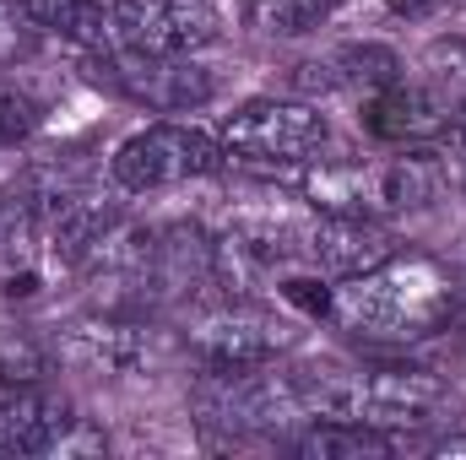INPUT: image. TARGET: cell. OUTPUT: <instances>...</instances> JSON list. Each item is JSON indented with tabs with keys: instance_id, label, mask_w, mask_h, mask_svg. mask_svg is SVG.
Listing matches in <instances>:
<instances>
[{
	"instance_id": "obj_1",
	"label": "cell",
	"mask_w": 466,
	"mask_h": 460,
	"mask_svg": "<svg viewBox=\"0 0 466 460\" xmlns=\"http://www.w3.org/2000/svg\"><path fill=\"white\" fill-rule=\"evenodd\" d=\"M461 315V276L429 255H385L380 265L331 282L326 320L348 336L380 346H407L440 336Z\"/></svg>"
},
{
	"instance_id": "obj_2",
	"label": "cell",
	"mask_w": 466,
	"mask_h": 460,
	"mask_svg": "<svg viewBox=\"0 0 466 460\" xmlns=\"http://www.w3.org/2000/svg\"><path fill=\"white\" fill-rule=\"evenodd\" d=\"M299 385L309 401V423L331 417V423H363V428H385V434H407V428H429L445 423L456 412L451 385L434 368L418 363H299Z\"/></svg>"
},
{
	"instance_id": "obj_3",
	"label": "cell",
	"mask_w": 466,
	"mask_h": 460,
	"mask_svg": "<svg viewBox=\"0 0 466 460\" xmlns=\"http://www.w3.org/2000/svg\"><path fill=\"white\" fill-rule=\"evenodd\" d=\"M451 168L429 152V146H396L390 157H363V163H309L304 168V201L337 217H363V223H385V217H407L423 212L445 195Z\"/></svg>"
},
{
	"instance_id": "obj_4",
	"label": "cell",
	"mask_w": 466,
	"mask_h": 460,
	"mask_svg": "<svg viewBox=\"0 0 466 460\" xmlns=\"http://www.w3.org/2000/svg\"><path fill=\"white\" fill-rule=\"evenodd\" d=\"M190 406L212 439H255V434H282L288 423H309L299 363L282 357L207 368L190 390Z\"/></svg>"
},
{
	"instance_id": "obj_5",
	"label": "cell",
	"mask_w": 466,
	"mask_h": 460,
	"mask_svg": "<svg viewBox=\"0 0 466 460\" xmlns=\"http://www.w3.org/2000/svg\"><path fill=\"white\" fill-rule=\"evenodd\" d=\"M223 163H228V152H223L218 130L163 119V125H147V130L119 141L115 157H109V174H115L119 190L147 195V190H174V185H190V179H212V174H223Z\"/></svg>"
},
{
	"instance_id": "obj_6",
	"label": "cell",
	"mask_w": 466,
	"mask_h": 460,
	"mask_svg": "<svg viewBox=\"0 0 466 460\" xmlns=\"http://www.w3.org/2000/svg\"><path fill=\"white\" fill-rule=\"evenodd\" d=\"M218 141L223 152L238 163H260V168H309L326 141H331V125L315 104H299V98H255V104H238L223 125H218Z\"/></svg>"
},
{
	"instance_id": "obj_7",
	"label": "cell",
	"mask_w": 466,
	"mask_h": 460,
	"mask_svg": "<svg viewBox=\"0 0 466 460\" xmlns=\"http://www.w3.org/2000/svg\"><path fill=\"white\" fill-rule=\"evenodd\" d=\"M293 342H299V331H293L288 315H277L266 304H249V298H233V293L196 304L190 320H185V346L201 357V368L271 363V357H288Z\"/></svg>"
},
{
	"instance_id": "obj_8",
	"label": "cell",
	"mask_w": 466,
	"mask_h": 460,
	"mask_svg": "<svg viewBox=\"0 0 466 460\" xmlns=\"http://www.w3.org/2000/svg\"><path fill=\"white\" fill-rule=\"evenodd\" d=\"M87 65L115 93L147 104V109H163V115H190V109L212 104V93H218V82L196 60H185V55H141V49H125L119 38L109 49H93Z\"/></svg>"
},
{
	"instance_id": "obj_9",
	"label": "cell",
	"mask_w": 466,
	"mask_h": 460,
	"mask_svg": "<svg viewBox=\"0 0 466 460\" xmlns=\"http://www.w3.org/2000/svg\"><path fill=\"white\" fill-rule=\"evenodd\" d=\"M115 38L141 55H196L228 33V11L218 0H115Z\"/></svg>"
},
{
	"instance_id": "obj_10",
	"label": "cell",
	"mask_w": 466,
	"mask_h": 460,
	"mask_svg": "<svg viewBox=\"0 0 466 460\" xmlns=\"http://www.w3.org/2000/svg\"><path fill=\"white\" fill-rule=\"evenodd\" d=\"M363 130L374 135V141H385V146H434V141H451V130H456V119L451 109L418 82V76H396V82H385L380 93H369L363 104Z\"/></svg>"
},
{
	"instance_id": "obj_11",
	"label": "cell",
	"mask_w": 466,
	"mask_h": 460,
	"mask_svg": "<svg viewBox=\"0 0 466 460\" xmlns=\"http://www.w3.org/2000/svg\"><path fill=\"white\" fill-rule=\"evenodd\" d=\"M60 357H71L87 374H130L147 363V320L119 309H93L60 331Z\"/></svg>"
},
{
	"instance_id": "obj_12",
	"label": "cell",
	"mask_w": 466,
	"mask_h": 460,
	"mask_svg": "<svg viewBox=\"0 0 466 460\" xmlns=\"http://www.w3.org/2000/svg\"><path fill=\"white\" fill-rule=\"evenodd\" d=\"M76 428L71 406L49 390H5L0 395V460L11 455H60L66 434Z\"/></svg>"
},
{
	"instance_id": "obj_13",
	"label": "cell",
	"mask_w": 466,
	"mask_h": 460,
	"mask_svg": "<svg viewBox=\"0 0 466 460\" xmlns=\"http://www.w3.org/2000/svg\"><path fill=\"white\" fill-rule=\"evenodd\" d=\"M396 76H401V60L390 49H380V44H342V49L304 65L309 93H342V98H358V104L369 93H380L385 82H396Z\"/></svg>"
},
{
	"instance_id": "obj_14",
	"label": "cell",
	"mask_w": 466,
	"mask_h": 460,
	"mask_svg": "<svg viewBox=\"0 0 466 460\" xmlns=\"http://www.w3.org/2000/svg\"><path fill=\"white\" fill-rule=\"evenodd\" d=\"M22 11L33 16V27L44 38H60L82 55L115 44V22H109L104 0H22Z\"/></svg>"
},
{
	"instance_id": "obj_15",
	"label": "cell",
	"mask_w": 466,
	"mask_h": 460,
	"mask_svg": "<svg viewBox=\"0 0 466 460\" xmlns=\"http://www.w3.org/2000/svg\"><path fill=\"white\" fill-rule=\"evenodd\" d=\"M418 82L451 109V119H466V38H434L418 60Z\"/></svg>"
},
{
	"instance_id": "obj_16",
	"label": "cell",
	"mask_w": 466,
	"mask_h": 460,
	"mask_svg": "<svg viewBox=\"0 0 466 460\" xmlns=\"http://www.w3.org/2000/svg\"><path fill=\"white\" fill-rule=\"evenodd\" d=\"M44 33L33 27V16L22 11V0H0V71H16L38 55Z\"/></svg>"
},
{
	"instance_id": "obj_17",
	"label": "cell",
	"mask_w": 466,
	"mask_h": 460,
	"mask_svg": "<svg viewBox=\"0 0 466 460\" xmlns=\"http://www.w3.org/2000/svg\"><path fill=\"white\" fill-rule=\"evenodd\" d=\"M337 5H342V0H260V27H266V33L293 38V33L320 27Z\"/></svg>"
},
{
	"instance_id": "obj_18",
	"label": "cell",
	"mask_w": 466,
	"mask_h": 460,
	"mask_svg": "<svg viewBox=\"0 0 466 460\" xmlns=\"http://www.w3.org/2000/svg\"><path fill=\"white\" fill-rule=\"evenodd\" d=\"M44 346L22 331H0V390H22L44 374Z\"/></svg>"
},
{
	"instance_id": "obj_19",
	"label": "cell",
	"mask_w": 466,
	"mask_h": 460,
	"mask_svg": "<svg viewBox=\"0 0 466 460\" xmlns=\"http://www.w3.org/2000/svg\"><path fill=\"white\" fill-rule=\"evenodd\" d=\"M38 119H44L38 98H33L27 87H16V82L0 76V152L16 146V141H27V135L38 130Z\"/></svg>"
},
{
	"instance_id": "obj_20",
	"label": "cell",
	"mask_w": 466,
	"mask_h": 460,
	"mask_svg": "<svg viewBox=\"0 0 466 460\" xmlns=\"http://www.w3.org/2000/svg\"><path fill=\"white\" fill-rule=\"evenodd\" d=\"M451 271H456V276H466V233H461V244H456V260H451Z\"/></svg>"
},
{
	"instance_id": "obj_21",
	"label": "cell",
	"mask_w": 466,
	"mask_h": 460,
	"mask_svg": "<svg viewBox=\"0 0 466 460\" xmlns=\"http://www.w3.org/2000/svg\"><path fill=\"white\" fill-rule=\"evenodd\" d=\"M456 357H461V363H466V336H461V346H456Z\"/></svg>"
}]
</instances>
